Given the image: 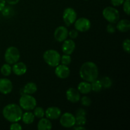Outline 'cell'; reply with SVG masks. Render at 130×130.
I'll list each match as a JSON object with an SVG mask.
<instances>
[{
	"label": "cell",
	"mask_w": 130,
	"mask_h": 130,
	"mask_svg": "<svg viewBox=\"0 0 130 130\" xmlns=\"http://www.w3.org/2000/svg\"><path fill=\"white\" fill-rule=\"evenodd\" d=\"M79 76L83 81L91 83L99 77V68L95 63L90 61L81 65L79 69Z\"/></svg>",
	"instance_id": "6da1fadb"
},
{
	"label": "cell",
	"mask_w": 130,
	"mask_h": 130,
	"mask_svg": "<svg viewBox=\"0 0 130 130\" xmlns=\"http://www.w3.org/2000/svg\"><path fill=\"white\" fill-rule=\"evenodd\" d=\"M3 116L4 118L10 123L19 122L21 120L23 110L19 105L16 104H10L5 106L3 109Z\"/></svg>",
	"instance_id": "7a4b0ae2"
},
{
	"label": "cell",
	"mask_w": 130,
	"mask_h": 130,
	"mask_svg": "<svg viewBox=\"0 0 130 130\" xmlns=\"http://www.w3.org/2000/svg\"><path fill=\"white\" fill-rule=\"evenodd\" d=\"M43 58L44 62L52 67H55L60 63L61 56L59 52L55 50H46L43 53Z\"/></svg>",
	"instance_id": "3957f363"
},
{
	"label": "cell",
	"mask_w": 130,
	"mask_h": 130,
	"mask_svg": "<svg viewBox=\"0 0 130 130\" xmlns=\"http://www.w3.org/2000/svg\"><path fill=\"white\" fill-rule=\"evenodd\" d=\"M19 104L22 110L27 111L33 110L36 107L37 101L32 95L24 93L19 99Z\"/></svg>",
	"instance_id": "277c9868"
},
{
	"label": "cell",
	"mask_w": 130,
	"mask_h": 130,
	"mask_svg": "<svg viewBox=\"0 0 130 130\" xmlns=\"http://www.w3.org/2000/svg\"><path fill=\"white\" fill-rule=\"evenodd\" d=\"M102 15L104 19L110 24H116L120 19V13L114 6H107L103 10Z\"/></svg>",
	"instance_id": "5b68a950"
},
{
	"label": "cell",
	"mask_w": 130,
	"mask_h": 130,
	"mask_svg": "<svg viewBox=\"0 0 130 130\" xmlns=\"http://www.w3.org/2000/svg\"><path fill=\"white\" fill-rule=\"evenodd\" d=\"M5 62L10 65H13L19 62L20 58V53L17 47L10 46L6 48L4 55Z\"/></svg>",
	"instance_id": "8992f818"
},
{
	"label": "cell",
	"mask_w": 130,
	"mask_h": 130,
	"mask_svg": "<svg viewBox=\"0 0 130 130\" xmlns=\"http://www.w3.org/2000/svg\"><path fill=\"white\" fill-rule=\"evenodd\" d=\"M60 123L62 127L71 128L76 124V117L71 112H65L60 117Z\"/></svg>",
	"instance_id": "52a82bcc"
},
{
	"label": "cell",
	"mask_w": 130,
	"mask_h": 130,
	"mask_svg": "<svg viewBox=\"0 0 130 130\" xmlns=\"http://www.w3.org/2000/svg\"><path fill=\"white\" fill-rule=\"evenodd\" d=\"M63 20L67 26H71L77 19V13L71 7L66 8L63 13Z\"/></svg>",
	"instance_id": "ba28073f"
},
{
	"label": "cell",
	"mask_w": 130,
	"mask_h": 130,
	"mask_svg": "<svg viewBox=\"0 0 130 130\" xmlns=\"http://www.w3.org/2000/svg\"><path fill=\"white\" fill-rule=\"evenodd\" d=\"M74 28L78 32H86L91 28V22L86 17H81L77 19L74 22Z\"/></svg>",
	"instance_id": "9c48e42d"
},
{
	"label": "cell",
	"mask_w": 130,
	"mask_h": 130,
	"mask_svg": "<svg viewBox=\"0 0 130 130\" xmlns=\"http://www.w3.org/2000/svg\"><path fill=\"white\" fill-rule=\"evenodd\" d=\"M55 39L59 43H62L67 39L69 36V30L63 25L57 27L53 34Z\"/></svg>",
	"instance_id": "30bf717a"
},
{
	"label": "cell",
	"mask_w": 130,
	"mask_h": 130,
	"mask_svg": "<svg viewBox=\"0 0 130 130\" xmlns=\"http://www.w3.org/2000/svg\"><path fill=\"white\" fill-rule=\"evenodd\" d=\"M71 71L68 66L63 64H58L55 69V74L57 77L62 79L67 78L70 76Z\"/></svg>",
	"instance_id": "8fae6325"
},
{
	"label": "cell",
	"mask_w": 130,
	"mask_h": 130,
	"mask_svg": "<svg viewBox=\"0 0 130 130\" xmlns=\"http://www.w3.org/2000/svg\"><path fill=\"white\" fill-rule=\"evenodd\" d=\"M62 114V112L60 108L57 107H50L45 110L46 118L50 120H57L59 119Z\"/></svg>",
	"instance_id": "7c38bea8"
},
{
	"label": "cell",
	"mask_w": 130,
	"mask_h": 130,
	"mask_svg": "<svg viewBox=\"0 0 130 130\" xmlns=\"http://www.w3.org/2000/svg\"><path fill=\"white\" fill-rule=\"evenodd\" d=\"M13 86L10 79L7 78H0V93L7 95L12 91Z\"/></svg>",
	"instance_id": "4fadbf2b"
},
{
	"label": "cell",
	"mask_w": 130,
	"mask_h": 130,
	"mask_svg": "<svg viewBox=\"0 0 130 130\" xmlns=\"http://www.w3.org/2000/svg\"><path fill=\"white\" fill-rule=\"evenodd\" d=\"M62 50L64 54L70 55L73 53L76 49V43L74 39H67L62 42Z\"/></svg>",
	"instance_id": "5bb4252c"
},
{
	"label": "cell",
	"mask_w": 130,
	"mask_h": 130,
	"mask_svg": "<svg viewBox=\"0 0 130 130\" xmlns=\"http://www.w3.org/2000/svg\"><path fill=\"white\" fill-rule=\"evenodd\" d=\"M66 98L70 102L77 103L79 102L81 95L77 89L74 88H69L66 91Z\"/></svg>",
	"instance_id": "9a60e30c"
},
{
	"label": "cell",
	"mask_w": 130,
	"mask_h": 130,
	"mask_svg": "<svg viewBox=\"0 0 130 130\" xmlns=\"http://www.w3.org/2000/svg\"><path fill=\"white\" fill-rule=\"evenodd\" d=\"M12 72L14 74L18 76H21L25 74L27 71V67L25 63L22 62H17L13 64Z\"/></svg>",
	"instance_id": "2e32d148"
},
{
	"label": "cell",
	"mask_w": 130,
	"mask_h": 130,
	"mask_svg": "<svg viewBox=\"0 0 130 130\" xmlns=\"http://www.w3.org/2000/svg\"><path fill=\"white\" fill-rule=\"evenodd\" d=\"M117 30L121 32H126L130 29V21L128 19H121L118 20L116 26Z\"/></svg>",
	"instance_id": "e0dca14e"
},
{
	"label": "cell",
	"mask_w": 130,
	"mask_h": 130,
	"mask_svg": "<svg viewBox=\"0 0 130 130\" xmlns=\"http://www.w3.org/2000/svg\"><path fill=\"white\" fill-rule=\"evenodd\" d=\"M37 128L38 130H50L52 129V123L49 119L43 117L39 119Z\"/></svg>",
	"instance_id": "ac0fdd59"
},
{
	"label": "cell",
	"mask_w": 130,
	"mask_h": 130,
	"mask_svg": "<svg viewBox=\"0 0 130 130\" xmlns=\"http://www.w3.org/2000/svg\"><path fill=\"white\" fill-rule=\"evenodd\" d=\"M77 89L80 94H83V95L88 94L91 91V83L85 81H81L77 85Z\"/></svg>",
	"instance_id": "d6986e66"
},
{
	"label": "cell",
	"mask_w": 130,
	"mask_h": 130,
	"mask_svg": "<svg viewBox=\"0 0 130 130\" xmlns=\"http://www.w3.org/2000/svg\"><path fill=\"white\" fill-rule=\"evenodd\" d=\"M34 119H35V116L33 112H30V110H27L23 113L21 118V120L25 124H32L34 121Z\"/></svg>",
	"instance_id": "ffe728a7"
},
{
	"label": "cell",
	"mask_w": 130,
	"mask_h": 130,
	"mask_svg": "<svg viewBox=\"0 0 130 130\" xmlns=\"http://www.w3.org/2000/svg\"><path fill=\"white\" fill-rule=\"evenodd\" d=\"M38 90V86L35 83L29 82L24 86L23 91L24 93L29 94V95H32L35 93Z\"/></svg>",
	"instance_id": "44dd1931"
},
{
	"label": "cell",
	"mask_w": 130,
	"mask_h": 130,
	"mask_svg": "<svg viewBox=\"0 0 130 130\" xmlns=\"http://www.w3.org/2000/svg\"><path fill=\"white\" fill-rule=\"evenodd\" d=\"M0 71H1V73L3 76H6V77L9 76L12 72V68L11 67V65L7 63H5L1 66Z\"/></svg>",
	"instance_id": "7402d4cb"
},
{
	"label": "cell",
	"mask_w": 130,
	"mask_h": 130,
	"mask_svg": "<svg viewBox=\"0 0 130 130\" xmlns=\"http://www.w3.org/2000/svg\"><path fill=\"white\" fill-rule=\"evenodd\" d=\"M90 83H91V91H94V92H99L102 90L103 86L100 79H97L95 80Z\"/></svg>",
	"instance_id": "603a6c76"
},
{
	"label": "cell",
	"mask_w": 130,
	"mask_h": 130,
	"mask_svg": "<svg viewBox=\"0 0 130 130\" xmlns=\"http://www.w3.org/2000/svg\"><path fill=\"white\" fill-rule=\"evenodd\" d=\"M100 81L104 88H109L112 85V81L108 76H104L100 79Z\"/></svg>",
	"instance_id": "cb8c5ba5"
},
{
	"label": "cell",
	"mask_w": 130,
	"mask_h": 130,
	"mask_svg": "<svg viewBox=\"0 0 130 130\" xmlns=\"http://www.w3.org/2000/svg\"><path fill=\"white\" fill-rule=\"evenodd\" d=\"M33 110H34L33 114H34L35 118L41 119V118H43L45 115V110L41 107H36Z\"/></svg>",
	"instance_id": "d4e9b609"
},
{
	"label": "cell",
	"mask_w": 130,
	"mask_h": 130,
	"mask_svg": "<svg viewBox=\"0 0 130 130\" xmlns=\"http://www.w3.org/2000/svg\"><path fill=\"white\" fill-rule=\"evenodd\" d=\"M1 12H2L3 16H4L5 17L9 18L10 17L12 16V15H13L14 10L13 9V8L11 7V6H5V7L3 8V10L1 11Z\"/></svg>",
	"instance_id": "484cf974"
},
{
	"label": "cell",
	"mask_w": 130,
	"mask_h": 130,
	"mask_svg": "<svg viewBox=\"0 0 130 130\" xmlns=\"http://www.w3.org/2000/svg\"><path fill=\"white\" fill-rule=\"evenodd\" d=\"M71 61H72V58H71L70 55L63 54V55L61 56L60 62L62 64L66 65V66H69L71 64Z\"/></svg>",
	"instance_id": "4316f807"
},
{
	"label": "cell",
	"mask_w": 130,
	"mask_h": 130,
	"mask_svg": "<svg viewBox=\"0 0 130 130\" xmlns=\"http://www.w3.org/2000/svg\"><path fill=\"white\" fill-rule=\"evenodd\" d=\"M76 117V124L75 125L78 126H85L86 124L87 120H86V116H80Z\"/></svg>",
	"instance_id": "83f0119b"
},
{
	"label": "cell",
	"mask_w": 130,
	"mask_h": 130,
	"mask_svg": "<svg viewBox=\"0 0 130 130\" xmlns=\"http://www.w3.org/2000/svg\"><path fill=\"white\" fill-rule=\"evenodd\" d=\"M80 102H81V105L85 107H89L91 104V100L89 96H83L80 99Z\"/></svg>",
	"instance_id": "f1b7e54d"
},
{
	"label": "cell",
	"mask_w": 130,
	"mask_h": 130,
	"mask_svg": "<svg viewBox=\"0 0 130 130\" xmlns=\"http://www.w3.org/2000/svg\"><path fill=\"white\" fill-rule=\"evenodd\" d=\"M122 46H123V49L124 52H126L127 53H130V40H129V39L127 38V39H124L123 42Z\"/></svg>",
	"instance_id": "f546056e"
},
{
	"label": "cell",
	"mask_w": 130,
	"mask_h": 130,
	"mask_svg": "<svg viewBox=\"0 0 130 130\" xmlns=\"http://www.w3.org/2000/svg\"><path fill=\"white\" fill-rule=\"evenodd\" d=\"M123 11L126 15H129L130 13V2L129 0H124V3H123Z\"/></svg>",
	"instance_id": "4dcf8cb0"
},
{
	"label": "cell",
	"mask_w": 130,
	"mask_h": 130,
	"mask_svg": "<svg viewBox=\"0 0 130 130\" xmlns=\"http://www.w3.org/2000/svg\"><path fill=\"white\" fill-rule=\"evenodd\" d=\"M107 32L109 34H113L116 32V26L114 25V24H110L109 23L107 25L106 27Z\"/></svg>",
	"instance_id": "1f68e13d"
},
{
	"label": "cell",
	"mask_w": 130,
	"mask_h": 130,
	"mask_svg": "<svg viewBox=\"0 0 130 130\" xmlns=\"http://www.w3.org/2000/svg\"><path fill=\"white\" fill-rule=\"evenodd\" d=\"M79 35V32L76 29H72L69 31V36L72 39H75L77 38Z\"/></svg>",
	"instance_id": "d6a6232c"
},
{
	"label": "cell",
	"mask_w": 130,
	"mask_h": 130,
	"mask_svg": "<svg viewBox=\"0 0 130 130\" xmlns=\"http://www.w3.org/2000/svg\"><path fill=\"white\" fill-rule=\"evenodd\" d=\"M10 129L11 130H21L22 129L21 124H19L18 122H15V123H11L10 124Z\"/></svg>",
	"instance_id": "836d02e7"
},
{
	"label": "cell",
	"mask_w": 130,
	"mask_h": 130,
	"mask_svg": "<svg viewBox=\"0 0 130 130\" xmlns=\"http://www.w3.org/2000/svg\"><path fill=\"white\" fill-rule=\"evenodd\" d=\"M75 116H86V111L83 108H79L77 109L76 111V114H75Z\"/></svg>",
	"instance_id": "e575fe53"
},
{
	"label": "cell",
	"mask_w": 130,
	"mask_h": 130,
	"mask_svg": "<svg viewBox=\"0 0 130 130\" xmlns=\"http://www.w3.org/2000/svg\"><path fill=\"white\" fill-rule=\"evenodd\" d=\"M124 0H110V3H111L112 5L114 7L116 6H119L121 5H123L124 3Z\"/></svg>",
	"instance_id": "d590c367"
},
{
	"label": "cell",
	"mask_w": 130,
	"mask_h": 130,
	"mask_svg": "<svg viewBox=\"0 0 130 130\" xmlns=\"http://www.w3.org/2000/svg\"><path fill=\"white\" fill-rule=\"evenodd\" d=\"M6 3L10 5H15L20 1V0H5Z\"/></svg>",
	"instance_id": "8d00e7d4"
},
{
	"label": "cell",
	"mask_w": 130,
	"mask_h": 130,
	"mask_svg": "<svg viewBox=\"0 0 130 130\" xmlns=\"http://www.w3.org/2000/svg\"><path fill=\"white\" fill-rule=\"evenodd\" d=\"M6 1L5 0H0V11L3 10L4 8L6 6Z\"/></svg>",
	"instance_id": "74e56055"
},
{
	"label": "cell",
	"mask_w": 130,
	"mask_h": 130,
	"mask_svg": "<svg viewBox=\"0 0 130 130\" xmlns=\"http://www.w3.org/2000/svg\"><path fill=\"white\" fill-rule=\"evenodd\" d=\"M72 128H73V129L75 130H85V129H86V128H85L84 126L75 125L74 126H73Z\"/></svg>",
	"instance_id": "f35d334b"
},
{
	"label": "cell",
	"mask_w": 130,
	"mask_h": 130,
	"mask_svg": "<svg viewBox=\"0 0 130 130\" xmlns=\"http://www.w3.org/2000/svg\"><path fill=\"white\" fill-rule=\"evenodd\" d=\"M84 1H88V0H84Z\"/></svg>",
	"instance_id": "ab89813d"
}]
</instances>
